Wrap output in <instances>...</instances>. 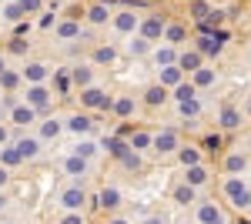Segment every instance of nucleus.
Masks as SVG:
<instances>
[{"mask_svg":"<svg viewBox=\"0 0 251 224\" xmlns=\"http://www.w3.org/2000/svg\"><path fill=\"white\" fill-rule=\"evenodd\" d=\"M225 194L231 198V204L238 207V211H248L251 207V191L241 177H228V181H225Z\"/></svg>","mask_w":251,"mask_h":224,"instance_id":"1","label":"nucleus"},{"mask_svg":"<svg viewBox=\"0 0 251 224\" xmlns=\"http://www.w3.org/2000/svg\"><path fill=\"white\" fill-rule=\"evenodd\" d=\"M87 204V194H84V187L74 184V187H64L60 191V207L67 211V214H80V207Z\"/></svg>","mask_w":251,"mask_h":224,"instance_id":"2","label":"nucleus"},{"mask_svg":"<svg viewBox=\"0 0 251 224\" xmlns=\"http://www.w3.org/2000/svg\"><path fill=\"white\" fill-rule=\"evenodd\" d=\"M14 148H17V154L24 157V161H34V157L40 154V141L37 137H24V141H17Z\"/></svg>","mask_w":251,"mask_h":224,"instance_id":"3","label":"nucleus"},{"mask_svg":"<svg viewBox=\"0 0 251 224\" xmlns=\"http://www.w3.org/2000/svg\"><path fill=\"white\" fill-rule=\"evenodd\" d=\"M97 204H100V207H107V211L121 207V191H117L114 184H111V187H104V191H100V198H97Z\"/></svg>","mask_w":251,"mask_h":224,"instance_id":"4","label":"nucleus"},{"mask_svg":"<svg viewBox=\"0 0 251 224\" xmlns=\"http://www.w3.org/2000/svg\"><path fill=\"white\" fill-rule=\"evenodd\" d=\"M218 221H221V211L214 204H208V201L198 204V224H218Z\"/></svg>","mask_w":251,"mask_h":224,"instance_id":"5","label":"nucleus"},{"mask_svg":"<svg viewBox=\"0 0 251 224\" xmlns=\"http://www.w3.org/2000/svg\"><path fill=\"white\" fill-rule=\"evenodd\" d=\"M64 171H67L71 177H84V174H87V161L77 157V154H71V157L64 161Z\"/></svg>","mask_w":251,"mask_h":224,"instance_id":"6","label":"nucleus"},{"mask_svg":"<svg viewBox=\"0 0 251 224\" xmlns=\"http://www.w3.org/2000/svg\"><path fill=\"white\" fill-rule=\"evenodd\" d=\"M84 104L87 107H111V97H104L97 87H91V91H84Z\"/></svg>","mask_w":251,"mask_h":224,"instance_id":"7","label":"nucleus"},{"mask_svg":"<svg viewBox=\"0 0 251 224\" xmlns=\"http://www.w3.org/2000/svg\"><path fill=\"white\" fill-rule=\"evenodd\" d=\"M10 117H14V124H34V117H37V114H34V107H30V104H17Z\"/></svg>","mask_w":251,"mask_h":224,"instance_id":"8","label":"nucleus"},{"mask_svg":"<svg viewBox=\"0 0 251 224\" xmlns=\"http://www.w3.org/2000/svg\"><path fill=\"white\" fill-rule=\"evenodd\" d=\"M194 198H198V191L191 184H177L174 187V201L177 204H194Z\"/></svg>","mask_w":251,"mask_h":224,"instance_id":"9","label":"nucleus"},{"mask_svg":"<svg viewBox=\"0 0 251 224\" xmlns=\"http://www.w3.org/2000/svg\"><path fill=\"white\" fill-rule=\"evenodd\" d=\"M154 148L161 150V154H168V150H174V148H177V137H174V131L157 134V137H154Z\"/></svg>","mask_w":251,"mask_h":224,"instance_id":"10","label":"nucleus"},{"mask_svg":"<svg viewBox=\"0 0 251 224\" xmlns=\"http://www.w3.org/2000/svg\"><path fill=\"white\" fill-rule=\"evenodd\" d=\"M114 27H117V30H121V34H131V30H134V27H137V17H134V14H131V10H124V14H117Z\"/></svg>","mask_w":251,"mask_h":224,"instance_id":"11","label":"nucleus"},{"mask_svg":"<svg viewBox=\"0 0 251 224\" xmlns=\"http://www.w3.org/2000/svg\"><path fill=\"white\" fill-rule=\"evenodd\" d=\"M27 100H30V107H47L50 94H47V87H30L27 91Z\"/></svg>","mask_w":251,"mask_h":224,"instance_id":"12","label":"nucleus"},{"mask_svg":"<svg viewBox=\"0 0 251 224\" xmlns=\"http://www.w3.org/2000/svg\"><path fill=\"white\" fill-rule=\"evenodd\" d=\"M208 181V171L201 168V164H194V168H188V177H184V184H191V187H201Z\"/></svg>","mask_w":251,"mask_h":224,"instance_id":"13","label":"nucleus"},{"mask_svg":"<svg viewBox=\"0 0 251 224\" xmlns=\"http://www.w3.org/2000/svg\"><path fill=\"white\" fill-rule=\"evenodd\" d=\"M67 127H71L74 134H87V131H91V117H84V114H74V117L67 121Z\"/></svg>","mask_w":251,"mask_h":224,"instance_id":"14","label":"nucleus"},{"mask_svg":"<svg viewBox=\"0 0 251 224\" xmlns=\"http://www.w3.org/2000/svg\"><path fill=\"white\" fill-rule=\"evenodd\" d=\"M177 161H181L184 168H194V164L201 161V154H198V148H181L177 150Z\"/></svg>","mask_w":251,"mask_h":224,"instance_id":"15","label":"nucleus"},{"mask_svg":"<svg viewBox=\"0 0 251 224\" xmlns=\"http://www.w3.org/2000/svg\"><path fill=\"white\" fill-rule=\"evenodd\" d=\"M238 124H241V114L234 111V107H225V111H221V127H228V131H234Z\"/></svg>","mask_w":251,"mask_h":224,"instance_id":"16","label":"nucleus"},{"mask_svg":"<svg viewBox=\"0 0 251 224\" xmlns=\"http://www.w3.org/2000/svg\"><path fill=\"white\" fill-rule=\"evenodd\" d=\"M24 77L34 80V84H40V80L47 77V67H44V64H27V67H24Z\"/></svg>","mask_w":251,"mask_h":224,"instance_id":"17","label":"nucleus"},{"mask_svg":"<svg viewBox=\"0 0 251 224\" xmlns=\"http://www.w3.org/2000/svg\"><path fill=\"white\" fill-rule=\"evenodd\" d=\"M20 161H24V157L17 154V148H3V154H0V168H17Z\"/></svg>","mask_w":251,"mask_h":224,"instance_id":"18","label":"nucleus"},{"mask_svg":"<svg viewBox=\"0 0 251 224\" xmlns=\"http://www.w3.org/2000/svg\"><path fill=\"white\" fill-rule=\"evenodd\" d=\"M225 171H228V174L245 171V154H228V157H225Z\"/></svg>","mask_w":251,"mask_h":224,"instance_id":"19","label":"nucleus"},{"mask_svg":"<svg viewBox=\"0 0 251 224\" xmlns=\"http://www.w3.org/2000/svg\"><path fill=\"white\" fill-rule=\"evenodd\" d=\"M161 30H164V20H144V40H151V37H157V34H161Z\"/></svg>","mask_w":251,"mask_h":224,"instance_id":"20","label":"nucleus"},{"mask_svg":"<svg viewBox=\"0 0 251 224\" xmlns=\"http://www.w3.org/2000/svg\"><path fill=\"white\" fill-rule=\"evenodd\" d=\"M211 80H214V74H211V71H204V67H198V74H194V84H198V87H208Z\"/></svg>","mask_w":251,"mask_h":224,"instance_id":"21","label":"nucleus"},{"mask_svg":"<svg viewBox=\"0 0 251 224\" xmlns=\"http://www.w3.org/2000/svg\"><path fill=\"white\" fill-rule=\"evenodd\" d=\"M144 97H148V104H161V100L168 97V94H164V84H161V87H151V91L144 94Z\"/></svg>","mask_w":251,"mask_h":224,"instance_id":"22","label":"nucleus"},{"mask_svg":"<svg viewBox=\"0 0 251 224\" xmlns=\"http://www.w3.org/2000/svg\"><path fill=\"white\" fill-rule=\"evenodd\" d=\"M104 148L111 150V154H114V157H124V154H127V148H124V144H121V141H114V137H111V141H104Z\"/></svg>","mask_w":251,"mask_h":224,"instance_id":"23","label":"nucleus"},{"mask_svg":"<svg viewBox=\"0 0 251 224\" xmlns=\"http://www.w3.org/2000/svg\"><path fill=\"white\" fill-rule=\"evenodd\" d=\"M57 134H60V124H57V121H47V124L40 127V137H57Z\"/></svg>","mask_w":251,"mask_h":224,"instance_id":"24","label":"nucleus"},{"mask_svg":"<svg viewBox=\"0 0 251 224\" xmlns=\"http://www.w3.org/2000/svg\"><path fill=\"white\" fill-rule=\"evenodd\" d=\"M94 144H91V141H84V144H77V148H74V154H77V157H84V161H87V157H91V154H94Z\"/></svg>","mask_w":251,"mask_h":224,"instance_id":"25","label":"nucleus"},{"mask_svg":"<svg viewBox=\"0 0 251 224\" xmlns=\"http://www.w3.org/2000/svg\"><path fill=\"white\" fill-rule=\"evenodd\" d=\"M114 111L121 114V117H127V114L134 111V100H127V97H124V100H117V104H114Z\"/></svg>","mask_w":251,"mask_h":224,"instance_id":"26","label":"nucleus"},{"mask_svg":"<svg viewBox=\"0 0 251 224\" xmlns=\"http://www.w3.org/2000/svg\"><path fill=\"white\" fill-rule=\"evenodd\" d=\"M57 34H60V37H74V34H80V27L74 24V20H71V24H60Z\"/></svg>","mask_w":251,"mask_h":224,"instance_id":"27","label":"nucleus"},{"mask_svg":"<svg viewBox=\"0 0 251 224\" xmlns=\"http://www.w3.org/2000/svg\"><path fill=\"white\" fill-rule=\"evenodd\" d=\"M161 80H164V84H177V80H181V71H177V67H168V71L161 74Z\"/></svg>","mask_w":251,"mask_h":224,"instance_id":"28","label":"nucleus"},{"mask_svg":"<svg viewBox=\"0 0 251 224\" xmlns=\"http://www.w3.org/2000/svg\"><path fill=\"white\" fill-rule=\"evenodd\" d=\"M177 100H194V87L191 84H181V87H177Z\"/></svg>","mask_w":251,"mask_h":224,"instance_id":"29","label":"nucleus"},{"mask_svg":"<svg viewBox=\"0 0 251 224\" xmlns=\"http://www.w3.org/2000/svg\"><path fill=\"white\" fill-rule=\"evenodd\" d=\"M74 80H77V84H91V67H77V71H74Z\"/></svg>","mask_w":251,"mask_h":224,"instance_id":"30","label":"nucleus"},{"mask_svg":"<svg viewBox=\"0 0 251 224\" xmlns=\"http://www.w3.org/2000/svg\"><path fill=\"white\" fill-rule=\"evenodd\" d=\"M181 64H184L188 71H198V64H201V57H198V54H184V60H181Z\"/></svg>","mask_w":251,"mask_h":224,"instance_id":"31","label":"nucleus"},{"mask_svg":"<svg viewBox=\"0 0 251 224\" xmlns=\"http://www.w3.org/2000/svg\"><path fill=\"white\" fill-rule=\"evenodd\" d=\"M97 60H100V64H111V60H114V50H111V47H100V50H97Z\"/></svg>","mask_w":251,"mask_h":224,"instance_id":"32","label":"nucleus"},{"mask_svg":"<svg viewBox=\"0 0 251 224\" xmlns=\"http://www.w3.org/2000/svg\"><path fill=\"white\" fill-rule=\"evenodd\" d=\"M144 50H148V40H144V37L131 40V54H144Z\"/></svg>","mask_w":251,"mask_h":224,"instance_id":"33","label":"nucleus"},{"mask_svg":"<svg viewBox=\"0 0 251 224\" xmlns=\"http://www.w3.org/2000/svg\"><path fill=\"white\" fill-rule=\"evenodd\" d=\"M168 40H174V44L184 40V27H168Z\"/></svg>","mask_w":251,"mask_h":224,"instance_id":"34","label":"nucleus"},{"mask_svg":"<svg viewBox=\"0 0 251 224\" xmlns=\"http://www.w3.org/2000/svg\"><path fill=\"white\" fill-rule=\"evenodd\" d=\"M181 114L188 117V114H198V100H181Z\"/></svg>","mask_w":251,"mask_h":224,"instance_id":"35","label":"nucleus"},{"mask_svg":"<svg viewBox=\"0 0 251 224\" xmlns=\"http://www.w3.org/2000/svg\"><path fill=\"white\" fill-rule=\"evenodd\" d=\"M91 20H94V24H104V20H107V10H104V7H94V10H91Z\"/></svg>","mask_w":251,"mask_h":224,"instance_id":"36","label":"nucleus"},{"mask_svg":"<svg viewBox=\"0 0 251 224\" xmlns=\"http://www.w3.org/2000/svg\"><path fill=\"white\" fill-rule=\"evenodd\" d=\"M201 50H204V54H211V50L218 54V44H214L211 37H201Z\"/></svg>","mask_w":251,"mask_h":224,"instance_id":"37","label":"nucleus"},{"mask_svg":"<svg viewBox=\"0 0 251 224\" xmlns=\"http://www.w3.org/2000/svg\"><path fill=\"white\" fill-rule=\"evenodd\" d=\"M121 161H124V168H141V161H137V157H134V154H124V157H121Z\"/></svg>","mask_w":251,"mask_h":224,"instance_id":"38","label":"nucleus"},{"mask_svg":"<svg viewBox=\"0 0 251 224\" xmlns=\"http://www.w3.org/2000/svg\"><path fill=\"white\" fill-rule=\"evenodd\" d=\"M148 144H151L148 134H134V148H148Z\"/></svg>","mask_w":251,"mask_h":224,"instance_id":"39","label":"nucleus"},{"mask_svg":"<svg viewBox=\"0 0 251 224\" xmlns=\"http://www.w3.org/2000/svg\"><path fill=\"white\" fill-rule=\"evenodd\" d=\"M0 80H3V87H14L17 84V74H0Z\"/></svg>","mask_w":251,"mask_h":224,"instance_id":"40","label":"nucleus"},{"mask_svg":"<svg viewBox=\"0 0 251 224\" xmlns=\"http://www.w3.org/2000/svg\"><path fill=\"white\" fill-rule=\"evenodd\" d=\"M201 14H208V3H204V0L194 3V17H201Z\"/></svg>","mask_w":251,"mask_h":224,"instance_id":"41","label":"nucleus"},{"mask_svg":"<svg viewBox=\"0 0 251 224\" xmlns=\"http://www.w3.org/2000/svg\"><path fill=\"white\" fill-rule=\"evenodd\" d=\"M60 224H84V218H80V214H67Z\"/></svg>","mask_w":251,"mask_h":224,"instance_id":"42","label":"nucleus"},{"mask_svg":"<svg viewBox=\"0 0 251 224\" xmlns=\"http://www.w3.org/2000/svg\"><path fill=\"white\" fill-rule=\"evenodd\" d=\"M157 60H164V64H171V60H174V54H171V50H157Z\"/></svg>","mask_w":251,"mask_h":224,"instance_id":"43","label":"nucleus"},{"mask_svg":"<svg viewBox=\"0 0 251 224\" xmlns=\"http://www.w3.org/2000/svg\"><path fill=\"white\" fill-rule=\"evenodd\" d=\"M7 181H10V174H7V168H0V187L7 184Z\"/></svg>","mask_w":251,"mask_h":224,"instance_id":"44","label":"nucleus"},{"mask_svg":"<svg viewBox=\"0 0 251 224\" xmlns=\"http://www.w3.org/2000/svg\"><path fill=\"white\" fill-rule=\"evenodd\" d=\"M3 207H7V194L0 191V211H3Z\"/></svg>","mask_w":251,"mask_h":224,"instance_id":"45","label":"nucleus"},{"mask_svg":"<svg viewBox=\"0 0 251 224\" xmlns=\"http://www.w3.org/2000/svg\"><path fill=\"white\" fill-rule=\"evenodd\" d=\"M3 141H7V127H0V144H3Z\"/></svg>","mask_w":251,"mask_h":224,"instance_id":"46","label":"nucleus"},{"mask_svg":"<svg viewBox=\"0 0 251 224\" xmlns=\"http://www.w3.org/2000/svg\"><path fill=\"white\" fill-rule=\"evenodd\" d=\"M144 224H164V221H161V218H151V221H144Z\"/></svg>","mask_w":251,"mask_h":224,"instance_id":"47","label":"nucleus"},{"mask_svg":"<svg viewBox=\"0 0 251 224\" xmlns=\"http://www.w3.org/2000/svg\"><path fill=\"white\" fill-rule=\"evenodd\" d=\"M111 224H127V221H124V218H114V221H111Z\"/></svg>","mask_w":251,"mask_h":224,"instance_id":"48","label":"nucleus"},{"mask_svg":"<svg viewBox=\"0 0 251 224\" xmlns=\"http://www.w3.org/2000/svg\"><path fill=\"white\" fill-rule=\"evenodd\" d=\"M0 74H3V57H0Z\"/></svg>","mask_w":251,"mask_h":224,"instance_id":"49","label":"nucleus"},{"mask_svg":"<svg viewBox=\"0 0 251 224\" xmlns=\"http://www.w3.org/2000/svg\"><path fill=\"white\" fill-rule=\"evenodd\" d=\"M218 224H221V221H218Z\"/></svg>","mask_w":251,"mask_h":224,"instance_id":"50","label":"nucleus"}]
</instances>
